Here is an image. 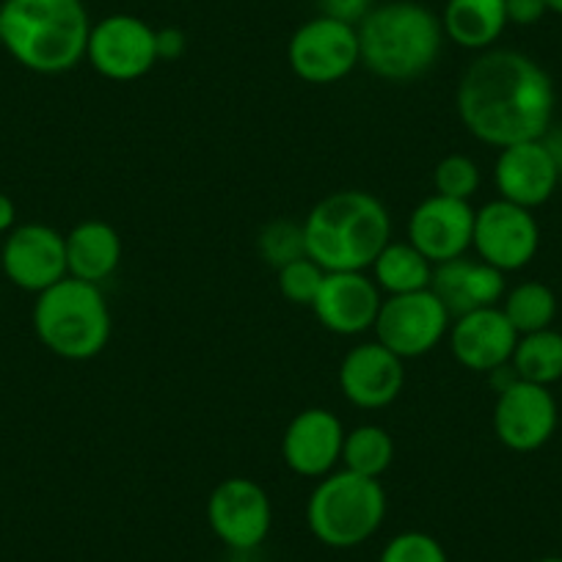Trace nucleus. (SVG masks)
Here are the masks:
<instances>
[{"instance_id": "nucleus-1", "label": "nucleus", "mask_w": 562, "mask_h": 562, "mask_svg": "<svg viewBox=\"0 0 562 562\" xmlns=\"http://www.w3.org/2000/svg\"><path fill=\"white\" fill-rule=\"evenodd\" d=\"M557 94L549 72L518 50H485L458 83V113L469 133L488 147L543 138Z\"/></svg>"}, {"instance_id": "nucleus-2", "label": "nucleus", "mask_w": 562, "mask_h": 562, "mask_svg": "<svg viewBox=\"0 0 562 562\" xmlns=\"http://www.w3.org/2000/svg\"><path fill=\"white\" fill-rule=\"evenodd\" d=\"M91 20L83 0H3L0 45L20 67L61 75L78 67L89 47Z\"/></svg>"}, {"instance_id": "nucleus-3", "label": "nucleus", "mask_w": 562, "mask_h": 562, "mask_svg": "<svg viewBox=\"0 0 562 562\" xmlns=\"http://www.w3.org/2000/svg\"><path fill=\"white\" fill-rule=\"evenodd\" d=\"M392 240V218L367 191H337L321 199L304 221L306 257L326 273L367 270Z\"/></svg>"}, {"instance_id": "nucleus-4", "label": "nucleus", "mask_w": 562, "mask_h": 562, "mask_svg": "<svg viewBox=\"0 0 562 562\" xmlns=\"http://www.w3.org/2000/svg\"><path fill=\"white\" fill-rule=\"evenodd\" d=\"M361 64L392 83L422 78L441 56L445 29L428 7L414 0H394L372 12L359 25Z\"/></svg>"}, {"instance_id": "nucleus-5", "label": "nucleus", "mask_w": 562, "mask_h": 562, "mask_svg": "<svg viewBox=\"0 0 562 562\" xmlns=\"http://www.w3.org/2000/svg\"><path fill=\"white\" fill-rule=\"evenodd\" d=\"M34 331L50 353L67 361L100 356L111 339V310L100 284L67 276L36 295Z\"/></svg>"}, {"instance_id": "nucleus-6", "label": "nucleus", "mask_w": 562, "mask_h": 562, "mask_svg": "<svg viewBox=\"0 0 562 562\" xmlns=\"http://www.w3.org/2000/svg\"><path fill=\"white\" fill-rule=\"evenodd\" d=\"M386 518V491L381 480L331 472L317 483L306 505L312 535L331 549H353L370 540Z\"/></svg>"}, {"instance_id": "nucleus-7", "label": "nucleus", "mask_w": 562, "mask_h": 562, "mask_svg": "<svg viewBox=\"0 0 562 562\" xmlns=\"http://www.w3.org/2000/svg\"><path fill=\"white\" fill-rule=\"evenodd\" d=\"M452 315L434 290L389 295L375 321V339L400 359L430 353L450 334Z\"/></svg>"}, {"instance_id": "nucleus-8", "label": "nucleus", "mask_w": 562, "mask_h": 562, "mask_svg": "<svg viewBox=\"0 0 562 562\" xmlns=\"http://www.w3.org/2000/svg\"><path fill=\"white\" fill-rule=\"evenodd\" d=\"M293 72L304 83L328 86L348 78L361 64L359 29L342 20L323 18L306 20L293 34L288 47Z\"/></svg>"}, {"instance_id": "nucleus-9", "label": "nucleus", "mask_w": 562, "mask_h": 562, "mask_svg": "<svg viewBox=\"0 0 562 562\" xmlns=\"http://www.w3.org/2000/svg\"><path fill=\"white\" fill-rule=\"evenodd\" d=\"M86 61L116 83L144 78L158 64L155 29L135 14H111L91 25Z\"/></svg>"}, {"instance_id": "nucleus-10", "label": "nucleus", "mask_w": 562, "mask_h": 562, "mask_svg": "<svg viewBox=\"0 0 562 562\" xmlns=\"http://www.w3.org/2000/svg\"><path fill=\"white\" fill-rule=\"evenodd\" d=\"M480 259L502 273L527 268L540 248V226L532 210L494 199L474 215V240Z\"/></svg>"}, {"instance_id": "nucleus-11", "label": "nucleus", "mask_w": 562, "mask_h": 562, "mask_svg": "<svg viewBox=\"0 0 562 562\" xmlns=\"http://www.w3.org/2000/svg\"><path fill=\"white\" fill-rule=\"evenodd\" d=\"M560 422L554 394L549 386L513 381L499 389L494 403V434L513 452H535L551 441Z\"/></svg>"}, {"instance_id": "nucleus-12", "label": "nucleus", "mask_w": 562, "mask_h": 562, "mask_svg": "<svg viewBox=\"0 0 562 562\" xmlns=\"http://www.w3.org/2000/svg\"><path fill=\"white\" fill-rule=\"evenodd\" d=\"M207 524L215 538L235 551H251L268 538L273 524L268 491L251 477H229L207 499Z\"/></svg>"}, {"instance_id": "nucleus-13", "label": "nucleus", "mask_w": 562, "mask_h": 562, "mask_svg": "<svg viewBox=\"0 0 562 562\" xmlns=\"http://www.w3.org/2000/svg\"><path fill=\"white\" fill-rule=\"evenodd\" d=\"M0 273H7L14 288L25 293H45L53 284L67 279V243L61 232L45 224L14 226L3 237Z\"/></svg>"}, {"instance_id": "nucleus-14", "label": "nucleus", "mask_w": 562, "mask_h": 562, "mask_svg": "<svg viewBox=\"0 0 562 562\" xmlns=\"http://www.w3.org/2000/svg\"><path fill=\"white\" fill-rule=\"evenodd\" d=\"M345 428L328 408H304L281 436V458L299 477L323 480L342 461Z\"/></svg>"}, {"instance_id": "nucleus-15", "label": "nucleus", "mask_w": 562, "mask_h": 562, "mask_svg": "<svg viewBox=\"0 0 562 562\" xmlns=\"http://www.w3.org/2000/svg\"><path fill=\"white\" fill-rule=\"evenodd\" d=\"M560 182V160L554 149L538 140H521L499 153L494 164V186L499 199L535 210L549 202Z\"/></svg>"}, {"instance_id": "nucleus-16", "label": "nucleus", "mask_w": 562, "mask_h": 562, "mask_svg": "<svg viewBox=\"0 0 562 562\" xmlns=\"http://www.w3.org/2000/svg\"><path fill=\"white\" fill-rule=\"evenodd\" d=\"M381 304V290L364 270H337L326 273L312 310L326 331L339 337H359L375 328Z\"/></svg>"}, {"instance_id": "nucleus-17", "label": "nucleus", "mask_w": 562, "mask_h": 562, "mask_svg": "<svg viewBox=\"0 0 562 562\" xmlns=\"http://www.w3.org/2000/svg\"><path fill=\"white\" fill-rule=\"evenodd\" d=\"M474 215L477 210L469 202L447 199L434 193L416 204L408 218V243L419 248L434 265L450 262L467 254L474 240Z\"/></svg>"}, {"instance_id": "nucleus-18", "label": "nucleus", "mask_w": 562, "mask_h": 562, "mask_svg": "<svg viewBox=\"0 0 562 562\" xmlns=\"http://www.w3.org/2000/svg\"><path fill=\"white\" fill-rule=\"evenodd\" d=\"M339 392L356 408L378 411L400 397L405 383L403 359L381 342H361L339 364Z\"/></svg>"}, {"instance_id": "nucleus-19", "label": "nucleus", "mask_w": 562, "mask_h": 562, "mask_svg": "<svg viewBox=\"0 0 562 562\" xmlns=\"http://www.w3.org/2000/svg\"><path fill=\"white\" fill-rule=\"evenodd\" d=\"M450 350L472 372H494L510 364L518 345V331L507 321L502 306H485L461 315L450 326Z\"/></svg>"}, {"instance_id": "nucleus-20", "label": "nucleus", "mask_w": 562, "mask_h": 562, "mask_svg": "<svg viewBox=\"0 0 562 562\" xmlns=\"http://www.w3.org/2000/svg\"><path fill=\"white\" fill-rule=\"evenodd\" d=\"M430 290L439 295L452 321L485 306H499L505 299V273L483 259L458 257L434 268Z\"/></svg>"}, {"instance_id": "nucleus-21", "label": "nucleus", "mask_w": 562, "mask_h": 562, "mask_svg": "<svg viewBox=\"0 0 562 562\" xmlns=\"http://www.w3.org/2000/svg\"><path fill=\"white\" fill-rule=\"evenodd\" d=\"M64 243H67V270L72 279L102 284L116 273L122 262V237L105 221H83L69 235H64Z\"/></svg>"}, {"instance_id": "nucleus-22", "label": "nucleus", "mask_w": 562, "mask_h": 562, "mask_svg": "<svg viewBox=\"0 0 562 562\" xmlns=\"http://www.w3.org/2000/svg\"><path fill=\"white\" fill-rule=\"evenodd\" d=\"M505 0H447L441 29L467 50H488L507 29Z\"/></svg>"}, {"instance_id": "nucleus-23", "label": "nucleus", "mask_w": 562, "mask_h": 562, "mask_svg": "<svg viewBox=\"0 0 562 562\" xmlns=\"http://www.w3.org/2000/svg\"><path fill=\"white\" fill-rule=\"evenodd\" d=\"M434 268L436 265L408 240H389L370 270L378 290H383L386 295H405L430 290Z\"/></svg>"}, {"instance_id": "nucleus-24", "label": "nucleus", "mask_w": 562, "mask_h": 562, "mask_svg": "<svg viewBox=\"0 0 562 562\" xmlns=\"http://www.w3.org/2000/svg\"><path fill=\"white\" fill-rule=\"evenodd\" d=\"M518 381L551 386L562 381V334L554 328L521 334L510 359Z\"/></svg>"}, {"instance_id": "nucleus-25", "label": "nucleus", "mask_w": 562, "mask_h": 562, "mask_svg": "<svg viewBox=\"0 0 562 562\" xmlns=\"http://www.w3.org/2000/svg\"><path fill=\"white\" fill-rule=\"evenodd\" d=\"M394 461V441L381 425H359L345 434L342 463L348 472L381 480Z\"/></svg>"}, {"instance_id": "nucleus-26", "label": "nucleus", "mask_w": 562, "mask_h": 562, "mask_svg": "<svg viewBox=\"0 0 562 562\" xmlns=\"http://www.w3.org/2000/svg\"><path fill=\"white\" fill-rule=\"evenodd\" d=\"M502 312L513 323L518 337L543 331V328H551L557 317V295L543 281H521V284L505 293Z\"/></svg>"}, {"instance_id": "nucleus-27", "label": "nucleus", "mask_w": 562, "mask_h": 562, "mask_svg": "<svg viewBox=\"0 0 562 562\" xmlns=\"http://www.w3.org/2000/svg\"><path fill=\"white\" fill-rule=\"evenodd\" d=\"M323 279H326V270L310 257L293 259V262L281 265L279 268V290L290 304H299V306L315 304L317 293H321L323 288Z\"/></svg>"}, {"instance_id": "nucleus-28", "label": "nucleus", "mask_w": 562, "mask_h": 562, "mask_svg": "<svg viewBox=\"0 0 562 562\" xmlns=\"http://www.w3.org/2000/svg\"><path fill=\"white\" fill-rule=\"evenodd\" d=\"M480 182H483V177H480L477 164L467 155H447L434 171L436 193L447 199H458V202H469L477 193Z\"/></svg>"}, {"instance_id": "nucleus-29", "label": "nucleus", "mask_w": 562, "mask_h": 562, "mask_svg": "<svg viewBox=\"0 0 562 562\" xmlns=\"http://www.w3.org/2000/svg\"><path fill=\"white\" fill-rule=\"evenodd\" d=\"M259 251L265 254L276 270L281 265L293 262V259L306 257V243H304V224H293V221H273L265 226L259 235Z\"/></svg>"}, {"instance_id": "nucleus-30", "label": "nucleus", "mask_w": 562, "mask_h": 562, "mask_svg": "<svg viewBox=\"0 0 562 562\" xmlns=\"http://www.w3.org/2000/svg\"><path fill=\"white\" fill-rule=\"evenodd\" d=\"M378 562H450L447 551L434 535L428 532H400L383 546Z\"/></svg>"}, {"instance_id": "nucleus-31", "label": "nucleus", "mask_w": 562, "mask_h": 562, "mask_svg": "<svg viewBox=\"0 0 562 562\" xmlns=\"http://www.w3.org/2000/svg\"><path fill=\"white\" fill-rule=\"evenodd\" d=\"M317 7H321L323 18L359 25L372 12V0H317Z\"/></svg>"}, {"instance_id": "nucleus-32", "label": "nucleus", "mask_w": 562, "mask_h": 562, "mask_svg": "<svg viewBox=\"0 0 562 562\" xmlns=\"http://www.w3.org/2000/svg\"><path fill=\"white\" fill-rule=\"evenodd\" d=\"M505 12H507V23L513 25H535L546 18L549 7H546V0H505Z\"/></svg>"}, {"instance_id": "nucleus-33", "label": "nucleus", "mask_w": 562, "mask_h": 562, "mask_svg": "<svg viewBox=\"0 0 562 562\" xmlns=\"http://www.w3.org/2000/svg\"><path fill=\"white\" fill-rule=\"evenodd\" d=\"M155 47H158V61H177L188 47L186 31L175 29V25L155 31Z\"/></svg>"}, {"instance_id": "nucleus-34", "label": "nucleus", "mask_w": 562, "mask_h": 562, "mask_svg": "<svg viewBox=\"0 0 562 562\" xmlns=\"http://www.w3.org/2000/svg\"><path fill=\"white\" fill-rule=\"evenodd\" d=\"M14 226H18V204L7 193H0V237H7Z\"/></svg>"}, {"instance_id": "nucleus-35", "label": "nucleus", "mask_w": 562, "mask_h": 562, "mask_svg": "<svg viewBox=\"0 0 562 562\" xmlns=\"http://www.w3.org/2000/svg\"><path fill=\"white\" fill-rule=\"evenodd\" d=\"M546 7H549V12L562 14V0H546Z\"/></svg>"}, {"instance_id": "nucleus-36", "label": "nucleus", "mask_w": 562, "mask_h": 562, "mask_svg": "<svg viewBox=\"0 0 562 562\" xmlns=\"http://www.w3.org/2000/svg\"><path fill=\"white\" fill-rule=\"evenodd\" d=\"M538 562H562V557H543V560H538Z\"/></svg>"}, {"instance_id": "nucleus-37", "label": "nucleus", "mask_w": 562, "mask_h": 562, "mask_svg": "<svg viewBox=\"0 0 562 562\" xmlns=\"http://www.w3.org/2000/svg\"><path fill=\"white\" fill-rule=\"evenodd\" d=\"M0 259H3V237H0Z\"/></svg>"}]
</instances>
